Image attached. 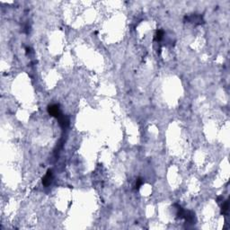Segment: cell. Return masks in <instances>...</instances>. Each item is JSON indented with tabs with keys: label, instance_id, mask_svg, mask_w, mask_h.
<instances>
[{
	"label": "cell",
	"instance_id": "cell-1",
	"mask_svg": "<svg viewBox=\"0 0 230 230\" xmlns=\"http://www.w3.org/2000/svg\"><path fill=\"white\" fill-rule=\"evenodd\" d=\"M184 20L187 21V22H190V23H193L195 24H204V19L203 17L200 15V14H191V15H186L184 17Z\"/></svg>",
	"mask_w": 230,
	"mask_h": 230
},
{
	"label": "cell",
	"instance_id": "cell-2",
	"mask_svg": "<svg viewBox=\"0 0 230 230\" xmlns=\"http://www.w3.org/2000/svg\"><path fill=\"white\" fill-rule=\"evenodd\" d=\"M48 112L49 114L51 116V117H54L56 119H58L62 113L60 112V109H59V106L58 104H51V105H49L48 107Z\"/></svg>",
	"mask_w": 230,
	"mask_h": 230
},
{
	"label": "cell",
	"instance_id": "cell-3",
	"mask_svg": "<svg viewBox=\"0 0 230 230\" xmlns=\"http://www.w3.org/2000/svg\"><path fill=\"white\" fill-rule=\"evenodd\" d=\"M184 220L186 221V223L193 225L196 222V217H195V213L191 211V210H184V217H183Z\"/></svg>",
	"mask_w": 230,
	"mask_h": 230
},
{
	"label": "cell",
	"instance_id": "cell-4",
	"mask_svg": "<svg viewBox=\"0 0 230 230\" xmlns=\"http://www.w3.org/2000/svg\"><path fill=\"white\" fill-rule=\"evenodd\" d=\"M52 171L51 170H48L47 174L44 175V177L43 178V184L44 186H49L52 182Z\"/></svg>",
	"mask_w": 230,
	"mask_h": 230
},
{
	"label": "cell",
	"instance_id": "cell-5",
	"mask_svg": "<svg viewBox=\"0 0 230 230\" xmlns=\"http://www.w3.org/2000/svg\"><path fill=\"white\" fill-rule=\"evenodd\" d=\"M58 121H59V125H60L62 128H67V127L68 126V124H69V120H68V118H67L66 116H64V115H62V114L58 118Z\"/></svg>",
	"mask_w": 230,
	"mask_h": 230
},
{
	"label": "cell",
	"instance_id": "cell-6",
	"mask_svg": "<svg viewBox=\"0 0 230 230\" xmlns=\"http://www.w3.org/2000/svg\"><path fill=\"white\" fill-rule=\"evenodd\" d=\"M228 208H229V202H228V200L223 201L222 206H221V214H222V215L226 214V213L228 212Z\"/></svg>",
	"mask_w": 230,
	"mask_h": 230
},
{
	"label": "cell",
	"instance_id": "cell-7",
	"mask_svg": "<svg viewBox=\"0 0 230 230\" xmlns=\"http://www.w3.org/2000/svg\"><path fill=\"white\" fill-rule=\"evenodd\" d=\"M163 36H164V32L162 30H157L156 33V36H155V40L156 42H160L163 39Z\"/></svg>",
	"mask_w": 230,
	"mask_h": 230
},
{
	"label": "cell",
	"instance_id": "cell-8",
	"mask_svg": "<svg viewBox=\"0 0 230 230\" xmlns=\"http://www.w3.org/2000/svg\"><path fill=\"white\" fill-rule=\"evenodd\" d=\"M143 183H144V181H143L142 178H138L137 181H136V184H135V189H136V190H138V189L140 188V186L143 184Z\"/></svg>",
	"mask_w": 230,
	"mask_h": 230
}]
</instances>
